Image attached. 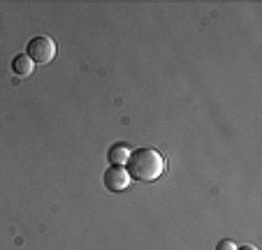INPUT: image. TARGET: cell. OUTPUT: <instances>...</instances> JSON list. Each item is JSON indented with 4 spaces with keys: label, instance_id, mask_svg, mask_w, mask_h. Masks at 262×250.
Listing matches in <instances>:
<instances>
[{
    "label": "cell",
    "instance_id": "obj_1",
    "mask_svg": "<svg viewBox=\"0 0 262 250\" xmlns=\"http://www.w3.org/2000/svg\"><path fill=\"white\" fill-rule=\"evenodd\" d=\"M163 169H165V160L158 151H154V148H135V151H130V157H128L130 178L148 183V181H156L163 174Z\"/></svg>",
    "mask_w": 262,
    "mask_h": 250
},
{
    "label": "cell",
    "instance_id": "obj_2",
    "mask_svg": "<svg viewBox=\"0 0 262 250\" xmlns=\"http://www.w3.org/2000/svg\"><path fill=\"white\" fill-rule=\"evenodd\" d=\"M56 42L47 35H37L28 42V58L37 65H49L56 58Z\"/></svg>",
    "mask_w": 262,
    "mask_h": 250
},
{
    "label": "cell",
    "instance_id": "obj_3",
    "mask_svg": "<svg viewBox=\"0 0 262 250\" xmlns=\"http://www.w3.org/2000/svg\"><path fill=\"white\" fill-rule=\"evenodd\" d=\"M130 174L125 172L123 167H116V165H112L104 172V188H107L109 192H123L125 188L130 186Z\"/></svg>",
    "mask_w": 262,
    "mask_h": 250
},
{
    "label": "cell",
    "instance_id": "obj_4",
    "mask_svg": "<svg viewBox=\"0 0 262 250\" xmlns=\"http://www.w3.org/2000/svg\"><path fill=\"white\" fill-rule=\"evenodd\" d=\"M12 70H14L16 77H30L35 65H33V60L28 58V54H19L14 60H12Z\"/></svg>",
    "mask_w": 262,
    "mask_h": 250
},
{
    "label": "cell",
    "instance_id": "obj_5",
    "mask_svg": "<svg viewBox=\"0 0 262 250\" xmlns=\"http://www.w3.org/2000/svg\"><path fill=\"white\" fill-rule=\"evenodd\" d=\"M107 157H109V162H112V165L121 167V165H125V162H128V157H130V148L125 146V144H116V146L109 148Z\"/></svg>",
    "mask_w": 262,
    "mask_h": 250
},
{
    "label": "cell",
    "instance_id": "obj_6",
    "mask_svg": "<svg viewBox=\"0 0 262 250\" xmlns=\"http://www.w3.org/2000/svg\"><path fill=\"white\" fill-rule=\"evenodd\" d=\"M216 250H237V245H234L232 241H218Z\"/></svg>",
    "mask_w": 262,
    "mask_h": 250
},
{
    "label": "cell",
    "instance_id": "obj_7",
    "mask_svg": "<svg viewBox=\"0 0 262 250\" xmlns=\"http://www.w3.org/2000/svg\"><path fill=\"white\" fill-rule=\"evenodd\" d=\"M237 250H257L255 245H242V248H237Z\"/></svg>",
    "mask_w": 262,
    "mask_h": 250
}]
</instances>
